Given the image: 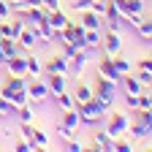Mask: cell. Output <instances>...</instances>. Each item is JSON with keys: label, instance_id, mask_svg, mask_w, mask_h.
<instances>
[{"label": "cell", "instance_id": "cell-47", "mask_svg": "<svg viewBox=\"0 0 152 152\" xmlns=\"http://www.w3.org/2000/svg\"><path fill=\"white\" fill-rule=\"evenodd\" d=\"M149 22H152V16H149Z\"/></svg>", "mask_w": 152, "mask_h": 152}, {"label": "cell", "instance_id": "cell-48", "mask_svg": "<svg viewBox=\"0 0 152 152\" xmlns=\"http://www.w3.org/2000/svg\"><path fill=\"white\" fill-rule=\"evenodd\" d=\"M0 22H3V19H0Z\"/></svg>", "mask_w": 152, "mask_h": 152}, {"label": "cell", "instance_id": "cell-7", "mask_svg": "<svg viewBox=\"0 0 152 152\" xmlns=\"http://www.w3.org/2000/svg\"><path fill=\"white\" fill-rule=\"evenodd\" d=\"M98 76H103V79H109V82H114V84H120V79H122V73L114 68V60H111L109 54L98 63Z\"/></svg>", "mask_w": 152, "mask_h": 152}, {"label": "cell", "instance_id": "cell-38", "mask_svg": "<svg viewBox=\"0 0 152 152\" xmlns=\"http://www.w3.org/2000/svg\"><path fill=\"white\" fill-rule=\"evenodd\" d=\"M90 6H92V0H73V11H79V14L87 11Z\"/></svg>", "mask_w": 152, "mask_h": 152}, {"label": "cell", "instance_id": "cell-18", "mask_svg": "<svg viewBox=\"0 0 152 152\" xmlns=\"http://www.w3.org/2000/svg\"><path fill=\"white\" fill-rule=\"evenodd\" d=\"M120 84H122V92H136V95H139V92L144 90V84H141L133 73H125L122 79H120Z\"/></svg>", "mask_w": 152, "mask_h": 152}, {"label": "cell", "instance_id": "cell-14", "mask_svg": "<svg viewBox=\"0 0 152 152\" xmlns=\"http://www.w3.org/2000/svg\"><path fill=\"white\" fill-rule=\"evenodd\" d=\"M95 92H98V95H103V98H117V84H114V82H109V79H103V76H98V84H95L92 87Z\"/></svg>", "mask_w": 152, "mask_h": 152}, {"label": "cell", "instance_id": "cell-41", "mask_svg": "<svg viewBox=\"0 0 152 152\" xmlns=\"http://www.w3.org/2000/svg\"><path fill=\"white\" fill-rule=\"evenodd\" d=\"M106 30H114V33H122V19H120V22H106Z\"/></svg>", "mask_w": 152, "mask_h": 152}, {"label": "cell", "instance_id": "cell-43", "mask_svg": "<svg viewBox=\"0 0 152 152\" xmlns=\"http://www.w3.org/2000/svg\"><path fill=\"white\" fill-rule=\"evenodd\" d=\"M35 6H44L41 0H25V8H35Z\"/></svg>", "mask_w": 152, "mask_h": 152}, {"label": "cell", "instance_id": "cell-32", "mask_svg": "<svg viewBox=\"0 0 152 152\" xmlns=\"http://www.w3.org/2000/svg\"><path fill=\"white\" fill-rule=\"evenodd\" d=\"M144 16H147V14H133V11H128V14H122V19H125V22H128L130 27H139V25L144 22Z\"/></svg>", "mask_w": 152, "mask_h": 152}, {"label": "cell", "instance_id": "cell-27", "mask_svg": "<svg viewBox=\"0 0 152 152\" xmlns=\"http://www.w3.org/2000/svg\"><path fill=\"white\" fill-rule=\"evenodd\" d=\"M54 101H57V106H60L63 111H65V109H73V106H76V98H73V95H68L65 90H63L60 95H54Z\"/></svg>", "mask_w": 152, "mask_h": 152}, {"label": "cell", "instance_id": "cell-35", "mask_svg": "<svg viewBox=\"0 0 152 152\" xmlns=\"http://www.w3.org/2000/svg\"><path fill=\"white\" fill-rule=\"evenodd\" d=\"M65 149H68V152H82V149H87V147H84L82 141H76V139H71V141L65 144Z\"/></svg>", "mask_w": 152, "mask_h": 152}, {"label": "cell", "instance_id": "cell-1", "mask_svg": "<svg viewBox=\"0 0 152 152\" xmlns=\"http://www.w3.org/2000/svg\"><path fill=\"white\" fill-rule=\"evenodd\" d=\"M128 133H130V139H133V141H139V139L149 136V133H152V114H149L147 109H139V120H136V122H130Z\"/></svg>", "mask_w": 152, "mask_h": 152}, {"label": "cell", "instance_id": "cell-37", "mask_svg": "<svg viewBox=\"0 0 152 152\" xmlns=\"http://www.w3.org/2000/svg\"><path fill=\"white\" fill-rule=\"evenodd\" d=\"M106 3H109V0H92V6H90V8H92L95 14H101V16H103V11H106Z\"/></svg>", "mask_w": 152, "mask_h": 152}, {"label": "cell", "instance_id": "cell-34", "mask_svg": "<svg viewBox=\"0 0 152 152\" xmlns=\"http://www.w3.org/2000/svg\"><path fill=\"white\" fill-rule=\"evenodd\" d=\"M133 76H136V79H139V82H141L144 87H149V84H152V73H147L144 68H139V71L133 73Z\"/></svg>", "mask_w": 152, "mask_h": 152}, {"label": "cell", "instance_id": "cell-17", "mask_svg": "<svg viewBox=\"0 0 152 152\" xmlns=\"http://www.w3.org/2000/svg\"><path fill=\"white\" fill-rule=\"evenodd\" d=\"M35 41H38V38H35V30H33V27H27V25H25V30H22V33L16 35L19 49H33V46H35Z\"/></svg>", "mask_w": 152, "mask_h": 152}, {"label": "cell", "instance_id": "cell-29", "mask_svg": "<svg viewBox=\"0 0 152 152\" xmlns=\"http://www.w3.org/2000/svg\"><path fill=\"white\" fill-rule=\"evenodd\" d=\"M14 114H16V106H14L8 98L0 95V117H14Z\"/></svg>", "mask_w": 152, "mask_h": 152}, {"label": "cell", "instance_id": "cell-33", "mask_svg": "<svg viewBox=\"0 0 152 152\" xmlns=\"http://www.w3.org/2000/svg\"><path fill=\"white\" fill-rule=\"evenodd\" d=\"M73 133H76V130L68 128V125H63V122H60V128H57V136H60L63 141H71V139H73Z\"/></svg>", "mask_w": 152, "mask_h": 152}, {"label": "cell", "instance_id": "cell-30", "mask_svg": "<svg viewBox=\"0 0 152 152\" xmlns=\"http://www.w3.org/2000/svg\"><path fill=\"white\" fill-rule=\"evenodd\" d=\"M11 103L19 109V106H25V103H30V95H27V90H16L14 95H11Z\"/></svg>", "mask_w": 152, "mask_h": 152}, {"label": "cell", "instance_id": "cell-13", "mask_svg": "<svg viewBox=\"0 0 152 152\" xmlns=\"http://www.w3.org/2000/svg\"><path fill=\"white\" fill-rule=\"evenodd\" d=\"M46 22H49L52 30H63V27L68 25V16H65V11H60V8H52V11H46Z\"/></svg>", "mask_w": 152, "mask_h": 152}, {"label": "cell", "instance_id": "cell-31", "mask_svg": "<svg viewBox=\"0 0 152 152\" xmlns=\"http://www.w3.org/2000/svg\"><path fill=\"white\" fill-rule=\"evenodd\" d=\"M111 60H114V68H117V71H120V73H122V76H125V73H130V71H133V65H130V63H128V60H122V57H120V54H114V57H111Z\"/></svg>", "mask_w": 152, "mask_h": 152}, {"label": "cell", "instance_id": "cell-6", "mask_svg": "<svg viewBox=\"0 0 152 152\" xmlns=\"http://www.w3.org/2000/svg\"><path fill=\"white\" fill-rule=\"evenodd\" d=\"M87 60H90V52L82 46V49H76L71 57H68V73H73V76H79L84 68H87Z\"/></svg>", "mask_w": 152, "mask_h": 152}, {"label": "cell", "instance_id": "cell-44", "mask_svg": "<svg viewBox=\"0 0 152 152\" xmlns=\"http://www.w3.org/2000/svg\"><path fill=\"white\" fill-rule=\"evenodd\" d=\"M6 63H8V54H6L3 49H0V68H6Z\"/></svg>", "mask_w": 152, "mask_h": 152}, {"label": "cell", "instance_id": "cell-25", "mask_svg": "<svg viewBox=\"0 0 152 152\" xmlns=\"http://www.w3.org/2000/svg\"><path fill=\"white\" fill-rule=\"evenodd\" d=\"M136 30H139V38H141V41L152 44V22H149V16H144V22H141Z\"/></svg>", "mask_w": 152, "mask_h": 152}, {"label": "cell", "instance_id": "cell-45", "mask_svg": "<svg viewBox=\"0 0 152 152\" xmlns=\"http://www.w3.org/2000/svg\"><path fill=\"white\" fill-rule=\"evenodd\" d=\"M147 111H149V114H152V106H149V109H147Z\"/></svg>", "mask_w": 152, "mask_h": 152}, {"label": "cell", "instance_id": "cell-19", "mask_svg": "<svg viewBox=\"0 0 152 152\" xmlns=\"http://www.w3.org/2000/svg\"><path fill=\"white\" fill-rule=\"evenodd\" d=\"M63 125H68V128H73V130H79V128H82L79 111H76V109H65V111H63Z\"/></svg>", "mask_w": 152, "mask_h": 152}, {"label": "cell", "instance_id": "cell-28", "mask_svg": "<svg viewBox=\"0 0 152 152\" xmlns=\"http://www.w3.org/2000/svg\"><path fill=\"white\" fill-rule=\"evenodd\" d=\"M0 49H3L8 57H11V54H19V44H16V38H3V41H0Z\"/></svg>", "mask_w": 152, "mask_h": 152}, {"label": "cell", "instance_id": "cell-21", "mask_svg": "<svg viewBox=\"0 0 152 152\" xmlns=\"http://www.w3.org/2000/svg\"><path fill=\"white\" fill-rule=\"evenodd\" d=\"M25 60H27V79H38V73L44 71V65L38 63V57L30 54V57H25Z\"/></svg>", "mask_w": 152, "mask_h": 152}, {"label": "cell", "instance_id": "cell-2", "mask_svg": "<svg viewBox=\"0 0 152 152\" xmlns=\"http://www.w3.org/2000/svg\"><path fill=\"white\" fill-rule=\"evenodd\" d=\"M128 128H130V120L125 117V114H120V111L109 114V122H106V133H109L111 139H120V136H125V133H128Z\"/></svg>", "mask_w": 152, "mask_h": 152}, {"label": "cell", "instance_id": "cell-24", "mask_svg": "<svg viewBox=\"0 0 152 152\" xmlns=\"http://www.w3.org/2000/svg\"><path fill=\"white\" fill-rule=\"evenodd\" d=\"M111 152H133V149H136V147H133V141H128V139H114L111 141V147H109Z\"/></svg>", "mask_w": 152, "mask_h": 152}, {"label": "cell", "instance_id": "cell-4", "mask_svg": "<svg viewBox=\"0 0 152 152\" xmlns=\"http://www.w3.org/2000/svg\"><path fill=\"white\" fill-rule=\"evenodd\" d=\"M101 49H103V54H109V57L120 54V52H122V33L106 30V33H103V38H101Z\"/></svg>", "mask_w": 152, "mask_h": 152}, {"label": "cell", "instance_id": "cell-11", "mask_svg": "<svg viewBox=\"0 0 152 152\" xmlns=\"http://www.w3.org/2000/svg\"><path fill=\"white\" fill-rule=\"evenodd\" d=\"M46 87H49V95H60L65 90V73H46Z\"/></svg>", "mask_w": 152, "mask_h": 152}, {"label": "cell", "instance_id": "cell-20", "mask_svg": "<svg viewBox=\"0 0 152 152\" xmlns=\"http://www.w3.org/2000/svg\"><path fill=\"white\" fill-rule=\"evenodd\" d=\"M92 87L90 84H84V82H79V84H76V92H73V98H76V103H84V101H90L92 98Z\"/></svg>", "mask_w": 152, "mask_h": 152}, {"label": "cell", "instance_id": "cell-5", "mask_svg": "<svg viewBox=\"0 0 152 152\" xmlns=\"http://www.w3.org/2000/svg\"><path fill=\"white\" fill-rule=\"evenodd\" d=\"M27 95H30V103H44L49 98V87L46 82H38V79H27Z\"/></svg>", "mask_w": 152, "mask_h": 152}, {"label": "cell", "instance_id": "cell-22", "mask_svg": "<svg viewBox=\"0 0 152 152\" xmlns=\"http://www.w3.org/2000/svg\"><path fill=\"white\" fill-rule=\"evenodd\" d=\"M90 101H92L95 106H98V111L103 114V117L109 114V109H111V103H114L111 98H103V95H98V92H92V98H90Z\"/></svg>", "mask_w": 152, "mask_h": 152}, {"label": "cell", "instance_id": "cell-26", "mask_svg": "<svg viewBox=\"0 0 152 152\" xmlns=\"http://www.w3.org/2000/svg\"><path fill=\"white\" fill-rule=\"evenodd\" d=\"M38 149H46L49 147V136H46V133L41 130V128H33V139H30Z\"/></svg>", "mask_w": 152, "mask_h": 152}, {"label": "cell", "instance_id": "cell-39", "mask_svg": "<svg viewBox=\"0 0 152 152\" xmlns=\"http://www.w3.org/2000/svg\"><path fill=\"white\" fill-rule=\"evenodd\" d=\"M14 11H11V6H8V0H0V19H8Z\"/></svg>", "mask_w": 152, "mask_h": 152}, {"label": "cell", "instance_id": "cell-8", "mask_svg": "<svg viewBox=\"0 0 152 152\" xmlns=\"http://www.w3.org/2000/svg\"><path fill=\"white\" fill-rule=\"evenodd\" d=\"M63 35H65L68 44H73V46H84V27H82V25L68 22V25L63 27Z\"/></svg>", "mask_w": 152, "mask_h": 152}, {"label": "cell", "instance_id": "cell-3", "mask_svg": "<svg viewBox=\"0 0 152 152\" xmlns=\"http://www.w3.org/2000/svg\"><path fill=\"white\" fill-rule=\"evenodd\" d=\"M73 109L79 111V117H82V125H95V122H101V120H103V114L98 111V106H95L92 101H84V103H76Z\"/></svg>", "mask_w": 152, "mask_h": 152}, {"label": "cell", "instance_id": "cell-23", "mask_svg": "<svg viewBox=\"0 0 152 152\" xmlns=\"http://www.w3.org/2000/svg\"><path fill=\"white\" fill-rule=\"evenodd\" d=\"M16 117H19V122H35V111H33V103H25V106H19V109H16Z\"/></svg>", "mask_w": 152, "mask_h": 152}, {"label": "cell", "instance_id": "cell-15", "mask_svg": "<svg viewBox=\"0 0 152 152\" xmlns=\"http://www.w3.org/2000/svg\"><path fill=\"white\" fill-rule=\"evenodd\" d=\"M111 136L106 133V128L103 130H95V136H92V147L90 149H98V152H109V147H111Z\"/></svg>", "mask_w": 152, "mask_h": 152}, {"label": "cell", "instance_id": "cell-40", "mask_svg": "<svg viewBox=\"0 0 152 152\" xmlns=\"http://www.w3.org/2000/svg\"><path fill=\"white\" fill-rule=\"evenodd\" d=\"M139 68H144L147 73H152V57H141V60H139Z\"/></svg>", "mask_w": 152, "mask_h": 152}, {"label": "cell", "instance_id": "cell-42", "mask_svg": "<svg viewBox=\"0 0 152 152\" xmlns=\"http://www.w3.org/2000/svg\"><path fill=\"white\" fill-rule=\"evenodd\" d=\"M44 3V8L46 11H52V8H60V0H41Z\"/></svg>", "mask_w": 152, "mask_h": 152}, {"label": "cell", "instance_id": "cell-9", "mask_svg": "<svg viewBox=\"0 0 152 152\" xmlns=\"http://www.w3.org/2000/svg\"><path fill=\"white\" fill-rule=\"evenodd\" d=\"M79 16H82V19H79V25H82L84 30H101V27H103V16H101V14H95L92 8L82 11Z\"/></svg>", "mask_w": 152, "mask_h": 152}, {"label": "cell", "instance_id": "cell-36", "mask_svg": "<svg viewBox=\"0 0 152 152\" xmlns=\"http://www.w3.org/2000/svg\"><path fill=\"white\" fill-rule=\"evenodd\" d=\"M125 103H128L130 109H139V95H136V92H125Z\"/></svg>", "mask_w": 152, "mask_h": 152}, {"label": "cell", "instance_id": "cell-12", "mask_svg": "<svg viewBox=\"0 0 152 152\" xmlns=\"http://www.w3.org/2000/svg\"><path fill=\"white\" fill-rule=\"evenodd\" d=\"M101 38H103V27L101 30H84V49L87 52H101Z\"/></svg>", "mask_w": 152, "mask_h": 152}, {"label": "cell", "instance_id": "cell-10", "mask_svg": "<svg viewBox=\"0 0 152 152\" xmlns=\"http://www.w3.org/2000/svg\"><path fill=\"white\" fill-rule=\"evenodd\" d=\"M6 71L11 76H27V60H25L22 54H11L8 63H6Z\"/></svg>", "mask_w": 152, "mask_h": 152}, {"label": "cell", "instance_id": "cell-16", "mask_svg": "<svg viewBox=\"0 0 152 152\" xmlns=\"http://www.w3.org/2000/svg\"><path fill=\"white\" fill-rule=\"evenodd\" d=\"M46 73H68V57L65 54H54L46 63Z\"/></svg>", "mask_w": 152, "mask_h": 152}, {"label": "cell", "instance_id": "cell-46", "mask_svg": "<svg viewBox=\"0 0 152 152\" xmlns=\"http://www.w3.org/2000/svg\"><path fill=\"white\" fill-rule=\"evenodd\" d=\"M0 41H3V33H0Z\"/></svg>", "mask_w": 152, "mask_h": 152}]
</instances>
